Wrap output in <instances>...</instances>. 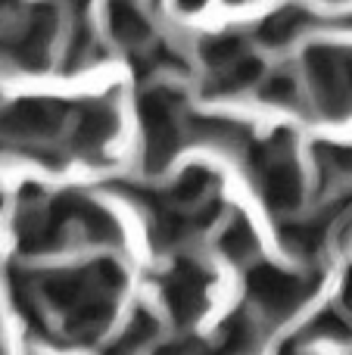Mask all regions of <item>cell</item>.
Here are the masks:
<instances>
[{"label": "cell", "mask_w": 352, "mask_h": 355, "mask_svg": "<svg viewBox=\"0 0 352 355\" xmlns=\"http://www.w3.org/2000/svg\"><path fill=\"white\" fill-rule=\"evenodd\" d=\"M222 250L231 259H247L253 252V231H249L247 221H234V225L225 231L222 237Z\"/></svg>", "instance_id": "obj_6"}, {"label": "cell", "mask_w": 352, "mask_h": 355, "mask_svg": "<svg viewBox=\"0 0 352 355\" xmlns=\"http://www.w3.org/2000/svg\"><path fill=\"white\" fill-rule=\"evenodd\" d=\"M309 290V284L297 275H287L278 268H253L249 271V296L259 302L265 312H290L293 306H299Z\"/></svg>", "instance_id": "obj_2"}, {"label": "cell", "mask_w": 352, "mask_h": 355, "mask_svg": "<svg viewBox=\"0 0 352 355\" xmlns=\"http://www.w3.org/2000/svg\"><path fill=\"white\" fill-rule=\"evenodd\" d=\"M343 302H346V309L352 312V271H349V277H346V290H343Z\"/></svg>", "instance_id": "obj_9"}, {"label": "cell", "mask_w": 352, "mask_h": 355, "mask_svg": "<svg viewBox=\"0 0 352 355\" xmlns=\"http://www.w3.org/2000/svg\"><path fill=\"white\" fill-rule=\"evenodd\" d=\"M147 166L159 168L178 147V97L172 91H147L141 100Z\"/></svg>", "instance_id": "obj_1"}, {"label": "cell", "mask_w": 352, "mask_h": 355, "mask_svg": "<svg viewBox=\"0 0 352 355\" xmlns=\"http://www.w3.org/2000/svg\"><path fill=\"white\" fill-rule=\"evenodd\" d=\"M315 331L318 334H324V337H334V340H346L349 337V324H346V318H340V315H322L318 318V324H315Z\"/></svg>", "instance_id": "obj_8"}, {"label": "cell", "mask_w": 352, "mask_h": 355, "mask_svg": "<svg viewBox=\"0 0 352 355\" xmlns=\"http://www.w3.org/2000/svg\"><path fill=\"white\" fill-rule=\"evenodd\" d=\"M265 97L272 100V103H281V106H290L293 100H297V85H293L290 78H274V81H268V87H265Z\"/></svg>", "instance_id": "obj_7"}, {"label": "cell", "mask_w": 352, "mask_h": 355, "mask_svg": "<svg viewBox=\"0 0 352 355\" xmlns=\"http://www.w3.org/2000/svg\"><path fill=\"white\" fill-rule=\"evenodd\" d=\"M112 31H116V37L125 44H137V41H147L150 37L147 19H141L131 6H125V10L116 6V10H112Z\"/></svg>", "instance_id": "obj_4"}, {"label": "cell", "mask_w": 352, "mask_h": 355, "mask_svg": "<svg viewBox=\"0 0 352 355\" xmlns=\"http://www.w3.org/2000/svg\"><path fill=\"white\" fill-rule=\"evenodd\" d=\"M166 300L168 309L178 315V321H191L193 315L203 309V290H206V277L197 265L191 262H178V268H172V275L166 277Z\"/></svg>", "instance_id": "obj_3"}, {"label": "cell", "mask_w": 352, "mask_h": 355, "mask_svg": "<svg viewBox=\"0 0 352 355\" xmlns=\"http://www.w3.org/2000/svg\"><path fill=\"white\" fill-rule=\"evenodd\" d=\"M299 28H303V16H299V12H281V16L265 19L259 37L274 47V44H284V41H290V37H297Z\"/></svg>", "instance_id": "obj_5"}]
</instances>
